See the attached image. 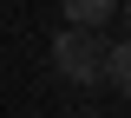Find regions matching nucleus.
<instances>
[{"label": "nucleus", "instance_id": "1", "mask_svg": "<svg viewBox=\"0 0 131 118\" xmlns=\"http://www.w3.org/2000/svg\"><path fill=\"white\" fill-rule=\"evenodd\" d=\"M52 72H66L72 85L105 79V39H98V26H66L52 39Z\"/></svg>", "mask_w": 131, "mask_h": 118}, {"label": "nucleus", "instance_id": "2", "mask_svg": "<svg viewBox=\"0 0 131 118\" xmlns=\"http://www.w3.org/2000/svg\"><path fill=\"white\" fill-rule=\"evenodd\" d=\"M112 7H118V0H59V20H66V26H105Z\"/></svg>", "mask_w": 131, "mask_h": 118}, {"label": "nucleus", "instance_id": "3", "mask_svg": "<svg viewBox=\"0 0 131 118\" xmlns=\"http://www.w3.org/2000/svg\"><path fill=\"white\" fill-rule=\"evenodd\" d=\"M105 79H112L118 92L131 99V39H118V46H105Z\"/></svg>", "mask_w": 131, "mask_h": 118}, {"label": "nucleus", "instance_id": "4", "mask_svg": "<svg viewBox=\"0 0 131 118\" xmlns=\"http://www.w3.org/2000/svg\"><path fill=\"white\" fill-rule=\"evenodd\" d=\"M125 26H131V0H125Z\"/></svg>", "mask_w": 131, "mask_h": 118}]
</instances>
